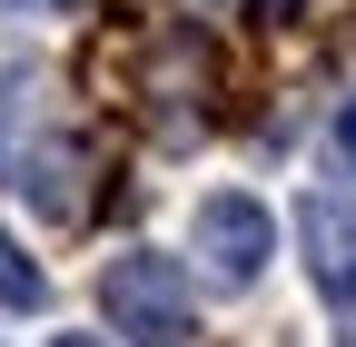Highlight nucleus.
<instances>
[{
	"instance_id": "1",
	"label": "nucleus",
	"mask_w": 356,
	"mask_h": 347,
	"mask_svg": "<svg viewBox=\"0 0 356 347\" xmlns=\"http://www.w3.org/2000/svg\"><path fill=\"white\" fill-rule=\"evenodd\" d=\"M99 308L119 327V347H188L198 337V298H188V268L168 248H119L99 268Z\"/></svg>"
},
{
	"instance_id": "2",
	"label": "nucleus",
	"mask_w": 356,
	"mask_h": 347,
	"mask_svg": "<svg viewBox=\"0 0 356 347\" xmlns=\"http://www.w3.org/2000/svg\"><path fill=\"white\" fill-rule=\"evenodd\" d=\"M188 248L208 258V278H218V288H257V268L277 258V219H267L248 189H218V199H198Z\"/></svg>"
},
{
	"instance_id": "3",
	"label": "nucleus",
	"mask_w": 356,
	"mask_h": 347,
	"mask_svg": "<svg viewBox=\"0 0 356 347\" xmlns=\"http://www.w3.org/2000/svg\"><path fill=\"white\" fill-rule=\"evenodd\" d=\"M297 238H307V278H317L327 308H356V199L307 189L297 199Z\"/></svg>"
},
{
	"instance_id": "4",
	"label": "nucleus",
	"mask_w": 356,
	"mask_h": 347,
	"mask_svg": "<svg viewBox=\"0 0 356 347\" xmlns=\"http://www.w3.org/2000/svg\"><path fill=\"white\" fill-rule=\"evenodd\" d=\"M40 298H50V278H40V258L0 229V308H40Z\"/></svg>"
},
{
	"instance_id": "5",
	"label": "nucleus",
	"mask_w": 356,
	"mask_h": 347,
	"mask_svg": "<svg viewBox=\"0 0 356 347\" xmlns=\"http://www.w3.org/2000/svg\"><path fill=\"white\" fill-rule=\"evenodd\" d=\"M337 149H346V159H356V100H346V109H337Z\"/></svg>"
},
{
	"instance_id": "6",
	"label": "nucleus",
	"mask_w": 356,
	"mask_h": 347,
	"mask_svg": "<svg viewBox=\"0 0 356 347\" xmlns=\"http://www.w3.org/2000/svg\"><path fill=\"white\" fill-rule=\"evenodd\" d=\"M337 347H356V308H346V337H337Z\"/></svg>"
},
{
	"instance_id": "7",
	"label": "nucleus",
	"mask_w": 356,
	"mask_h": 347,
	"mask_svg": "<svg viewBox=\"0 0 356 347\" xmlns=\"http://www.w3.org/2000/svg\"><path fill=\"white\" fill-rule=\"evenodd\" d=\"M60 347H99V337H60Z\"/></svg>"
},
{
	"instance_id": "8",
	"label": "nucleus",
	"mask_w": 356,
	"mask_h": 347,
	"mask_svg": "<svg viewBox=\"0 0 356 347\" xmlns=\"http://www.w3.org/2000/svg\"><path fill=\"white\" fill-rule=\"evenodd\" d=\"M20 10H40V0H20Z\"/></svg>"
}]
</instances>
